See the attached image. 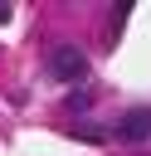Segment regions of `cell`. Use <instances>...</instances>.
<instances>
[{
    "mask_svg": "<svg viewBox=\"0 0 151 156\" xmlns=\"http://www.w3.org/2000/svg\"><path fill=\"white\" fill-rule=\"evenodd\" d=\"M49 73H54L58 83H83V78H88V54H83L78 44H58V49L49 54Z\"/></svg>",
    "mask_w": 151,
    "mask_h": 156,
    "instance_id": "6da1fadb",
    "label": "cell"
},
{
    "mask_svg": "<svg viewBox=\"0 0 151 156\" xmlns=\"http://www.w3.org/2000/svg\"><path fill=\"white\" fill-rule=\"evenodd\" d=\"M112 136H117V141H146V136H151V112H146V107H141V112H127V117L112 127Z\"/></svg>",
    "mask_w": 151,
    "mask_h": 156,
    "instance_id": "7a4b0ae2",
    "label": "cell"
},
{
    "mask_svg": "<svg viewBox=\"0 0 151 156\" xmlns=\"http://www.w3.org/2000/svg\"><path fill=\"white\" fill-rule=\"evenodd\" d=\"M10 15H15V10H10V5H0V24H5V20H10Z\"/></svg>",
    "mask_w": 151,
    "mask_h": 156,
    "instance_id": "3957f363",
    "label": "cell"
}]
</instances>
